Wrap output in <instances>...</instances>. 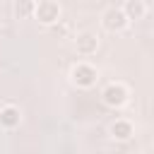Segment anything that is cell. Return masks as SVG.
Instances as JSON below:
<instances>
[{"label":"cell","instance_id":"6da1fadb","mask_svg":"<svg viewBox=\"0 0 154 154\" xmlns=\"http://www.w3.org/2000/svg\"><path fill=\"white\" fill-rule=\"evenodd\" d=\"M67 77H70V82L77 89H91L99 82V67L91 65V63H87V60H77V63L70 65Z\"/></svg>","mask_w":154,"mask_h":154},{"label":"cell","instance_id":"7a4b0ae2","mask_svg":"<svg viewBox=\"0 0 154 154\" xmlns=\"http://www.w3.org/2000/svg\"><path fill=\"white\" fill-rule=\"evenodd\" d=\"M130 17L125 14V10H123V5L118 7V5H111V7H106L103 12H101V26L108 31V34H125L128 29H130Z\"/></svg>","mask_w":154,"mask_h":154},{"label":"cell","instance_id":"3957f363","mask_svg":"<svg viewBox=\"0 0 154 154\" xmlns=\"http://www.w3.org/2000/svg\"><path fill=\"white\" fill-rule=\"evenodd\" d=\"M101 101L108 108H123L130 101V87L125 82H108L101 89Z\"/></svg>","mask_w":154,"mask_h":154},{"label":"cell","instance_id":"277c9868","mask_svg":"<svg viewBox=\"0 0 154 154\" xmlns=\"http://www.w3.org/2000/svg\"><path fill=\"white\" fill-rule=\"evenodd\" d=\"M99 46H101V41H99V34H94V31H87L84 29V31H77L72 36V48H75V53L79 58L94 55L99 51Z\"/></svg>","mask_w":154,"mask_h":154},{"label":"cell","instance_id":"5b68a950","mask_svg":"<svg viewBox=\"0 0 154 154\" xmlns=\"http://www.w3.org/2000/svg\"><path fill=\"white\" fill-rule=\"evenodd\" d=\"M63 14V7L55 2V0H41L36 2V12H34V19L43 26H53Z\"/></svg>","mask_w":154,"mask_h":154},{"label":"cell","instance_id":"8992f818","mask_svg":"<svg viewBox=\"0 0 154 154\" xmlns=\"http://www.w3.org/2000/svg\"><path fill=\"white\" fill-rule=\"evenodd\" d=\"M22 125V108L14 101L0 103V128L2 130H17Z\"/></svg>","mask_w":154,"mask_h":154},{"label":"cell","instance_id":"52a82bcc","mask_svg":"<svg viewBox=\"0 0 154 154\" xmlns=\"http://www.w3.org/2000/svg\"><path fill=\"white\" fill-rule=\"evenodd\" d=\"M108 135H111V140H116V142H130L132 137H135V123L130 120V118H116L111 125H108Z\"/></svg>","mask_w":154,"mask_h":154},{"label":"cell","instance_id":"ba28073f","mask_svg":"<svg viewBox=\"0 0 154 154\" xmlns=\"http://www.w3.org/2000/svg\"><path fill=\"white\" fill-rule=\"evenodd\" d=\"M123 10H125V14L130 17V22H140V19H144L147 12H149V7H147L144 0H125V2H123Z\"/></svg>","mask_w":154,"mask_h":154},{"label":"cell","instance_id":"9c48e42d","mask_svg":"<svg viewBox=\"0 0 154 154\" xmlns=\"http://www.w3.org/2000/svg\"><path fill=\"white\" fill-rule=\"evenodd\" d=\"M36 12V0H17L14 2V17L17 19H29Z\"/></svg>","mask_w":154,"mask_h":154},{"label":"cell","instance_id":"30bf717a","mask_svg":"<svg viewBox=\"0 0 154 154\" xmlns=\"http://www.w3.org/2000/svg\"><path fill=\"white\" fill-rule=\"evenodd\" d=\"M48 29H51V31H53L58 38H72V36H75V34H72V31H75L72 22H70V19H63V17H60V19H58L53 26H48Z\"/></svg>","mask_w":154,"mask_h":154}]
</instances>
